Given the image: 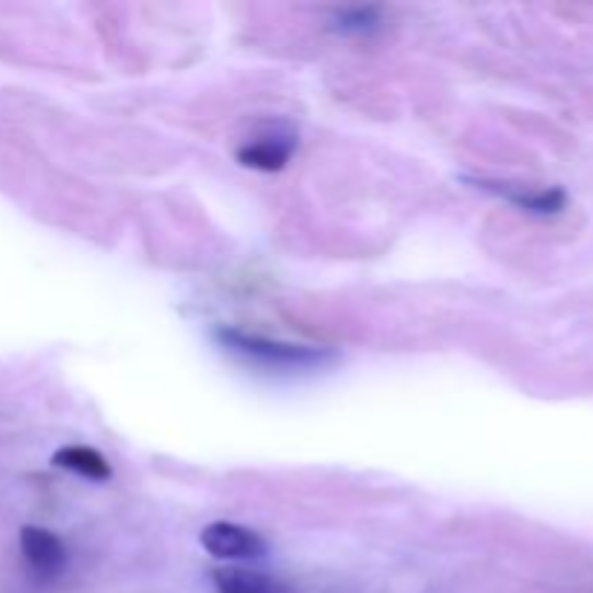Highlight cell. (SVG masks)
Here are the masks:
<instances>
[{
  "mask_svg": "<svg viewBox=\"0 0 593 593\" xmlns=\"http://www.w3.org/2000/svg\"><path fill=\"white\" fill-rule=\"evenodd\" d=\"M21 550H24L29 570L38 579H58L61 570L67 567V547L50 530L24 527L21 530Z\"/></svg>",
  "mask_w": 593,
  "mask_h": 593,
  "instance_id": "3",
  "label": "cell"
},
{
  "mask_svg": "<svg viewBox=\"0 0 593 593\" xmlns=\"http://www.w3.org/2000/svg\"><path fill=\"white\" fill-rule=\"evenodd\" d=\"M55 466L61 469H70L81 478H90V481H108L110 478V463L96 449H87V446H64L53 455Z\"/></svg>",
  "mask_w": 593,
  "mask_h": 593,
  "instance_id": "6",
  "label": "cell"
},
{
  "mask_svg": "<svg viewBox=\"0 0 593 593\" xmlns=\"http://www.w3.org/2000/svg\"><path fill=\"white\" fill-rule=\"evenodd\" d=\"M296 151V136H267L238 151V160L255 171H281Z\"/></svg>",
  "mask_w": 593,
  "mask_h": 593,
  "instance_id": "4",
  "label": "cell"
},
{
  "mask_svg": "<svg viewBox=\"0 0 593 593\" xmlns=\"http://www.w3.org/2000/svg\"><path fill=\"white\" fill-rule=\"evenodd\" d=\"M484 189H492L486 186ZM498 194H507L515 206H521L524 212H533V215H559L565 209L567 197L562 189H541V191H510V189H492Z\"/></svg>",
  "mask_w": 593,
  "mask_h": 593,
  "instance_id": "7",
  "label": "cell"
},
{
  "mask_svg": "<svg viewBox=\"0 0 593 593\" xmlns=\"http://www.w3.org/2000/svg\"><path fill=\"white\" fill-rule=\"evenodd\" d=\"M215 336L229 353L241 356V359L252 362V365H264V368L304 371V368H324V365L336 362L333 348L293 345V342L258 336V333H243V330H235V327H220Z\"/></svg>",
  "mask_w": 593,
  "mask_h": 593,
  "instance_id": "1",
  "label": "cell"
},
{
  "mask_svg": "<svg viewBox=\"0 0 593 593\" xmlns=\"http://www.w3.org/2000/svg\"><path fill=\"white\" fill-rule=\"evenodd\" d=\"M212 582L217 593H293L287 582L243 567H220L212 573Z\"/></svg>",
  "mask_w": 593,
  "mask_h": 593,
  "instance_id": "5",
  "label": "cell"
},
{
  "mask_svg": "<svg viewBox=\"0 0 593 593\" xmlns=\"http://www.w3.org/2000/svg\"><path fill=\"white\" fill-rule=\"evenodd\" d=\"M200 544L217 556V559H229V562H255L267 556V541L258 533L246 530L241 524L232 521H215L200 533Z\"/></svg>",
  "mask_w": 593,
  "mask_h": 593,
  "instance_id": "2",
  "label": "cell"
},
{
  "mask_svg": "<svg viewBox=\"0 0 593 593\" xmlns=\"http://www.w3.org/2000/svg\"><path fill=\"white\" fill-rule=\"evenodd\" d=\"M336 27L353 35L371 32L379 27V9L377 6H348L336 15Z\"/></svg>",
  "mask_w": 593,
  "mask_h": 593,
  "instance_id": "8",
  "label": "cell"
}]
</instances>
